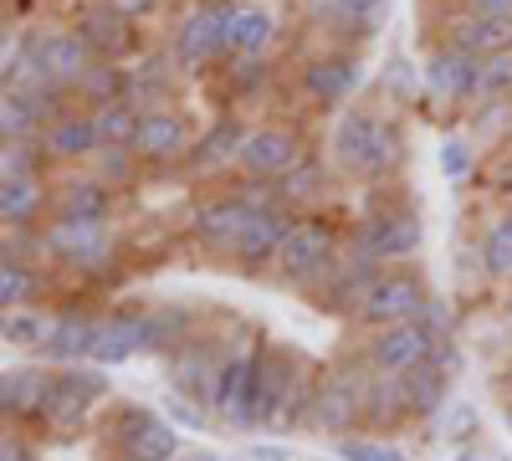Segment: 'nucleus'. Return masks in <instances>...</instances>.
<instances>
[{"instance_id": "obj_1", "label": "nucleus", "mask_w": 512, "mask_h": 461, "mask_svg": "<svg viewBox=\"0 0 512 461\" xmlns=\"http://www.w3.org/2000/svg\"><path fill=\"white\" fill-rule=\"evenodd\" d=\"M395 154H400V139H395V129L379 113L349 108L344 118H338V129H333L338 170H349V175H384L395 164Z\"/></svg>"}, {"instance_id": "obj_2", "label": "nucleus", "mask_w": 512, "mask_h": 461, "mask_svg": "<svg viewBox=\"0 0 512 461\" xmlns=\"http://www.w3.org/2000/svg\"><path fill=\"white\" fill-rule=\"evenodd\" d=\"M231 26H236L231 0H200L195 11H185V21L175 26V41H169L175 67H205L216 57H231Z\"/></svg>"}, {"instance_id": "obj_3", "label": "nucleus", "mask_w": 512, "mask_h": 461, "mask_svg": "<svg viewBox=\"0 0 512 461\" xmlns=\"http://www.w3.org/2000/svg\"><path fill=\"white\" fill-rule=\"evenodd\" d=\"M441 308H431L425 318L415 323H390V328H374V339H369V369L374 374H410L415 364L425 359H436V349L446 344L441 339Z\"/></svg>"}, {"instance_id": "obj_4", "label": "nucleus", "mask_w": 512, "mask_h": 461, "mask_svg": "<svg viewBox=\"0 0 512 461\" xmlns=\"http://www.w3.org/2000/svg\"><path fill=\"white\" fill-rule=\"evenodd\" d=\"M431 308L436 303H431V292H425L420 277H410V272H379L364 287V298L354 303V318H364L369 328H390V323H415Z\"/></svg>"}, {"instance_id": "obj_5", "label": "nucleus", "mask_w": 512, "mask_h": 461, "mask_svg": "<svg viewBox=\"0 0 512 461\" xmlns=\"http://www.w3.org/2000/svg\"><path fill=\"white\" fill-rule=\"evenodd\" d=\"M333 262H338V236H333V226L318 221V216L292 221V231H287V241H282V251H277L282 277L313 282V277H328Z\"/></svg>"}, {"instance_id": "obj_6", "label": "nucleus", "mask_w": 512, "mask_h": 461, "mask_svg": "<svg viewBox=\"0 0 512 461\" xmlns=\"http://www.w3.org/2000/svg\"><path fill=\"white\" fill-rule=\"evenodd\" d=\"M113 441H118V451L128 461H175V451H180L175 426H164L159 415L144 410V405H128L118 415V421H113Z\"/></svg>"}, {"instance_id": "obj_7", "label": "nucleus", "mask_w": 512, "mask_h": 461, "mask_svg": "<svg viewBox=\"0 0 512 461\" xmlns=\"http://www.w3.org/2000/svg\"><path fill=\"white\" fill-rule=\"evenodd\" d=\"M425 88H431L436 98L446 103H466L482 93V57L456 47V41H441V47L431 52V62H425Z\"/></svg>"}, {"instance_id": "obj_8", "label": "nucleus", "mask_w": 512, "mask_h": 461, "mask_svg": "<svg viewBox=\"0 0 512 461\" xmlns=\"http://www.w3.org/2000/svg\"><path fill=\"white\" fill-rule=\"evenodd\" d=\"M236 164H241L251 180H282L287 170L303 164V149H297V134L292 129H277V123H272V129H251L241 139Z\"/></svg>"}, {"instance_id": "obj_9", "label": "nucleus", "mask_w": 512, "mask_h": 461, "mask_svg": "<svg viewBox=\"0 0 512 461\" xmlns=\"http://www.w3.org/2000/svg\"><path fill=\"white\" fill-rule=\"evenodd\" d=\"M31 52H36V62H41L52 88H77V77L98 62L93 47L82 41V31H47V36L31 41Z\"/></svg>"}, {"instance_id": "obj_10", "label": "nucleus", "mask_w": 512, "mask_h": 461, "mask_svg": "<svg viewBox=\"0 0 512 461\" xmlns=\"http://www.w3.org/2000/svg\"><path fill=\"white\" fill-rule=\"evenodd\" d=\"M420 246V221L410 211H379L359 226V251L374 262H400Z\"/></svg>"}, {"instance_id": "obj_11", "label": "nucleus", "mask_w": 512, "mask_h": 461, "mask_svg": "<svg viewBox=\"0 0 512 461\" xmlns=\"http://www.w3.org/2000/svg\"><path fill=\"white\" fill-rule=\"evenodd\" d=\"M256 380H262V359L256 354H231L216 374V405L236 426H256Z\"/></svg>"}, {"instance_id": "obj_12", "label": "nucleus", "mask_w": 512, "mask_h": 461, "mask_svg": "<svg viewBox=\"0 0 512 461\" xmlns=\"http://www.w3.org/2000/svg\"><path fill=\"white\" fill-rule=\"evenodd\" d=\"M359 57L349 52H333V57H318L303 67V93L318 103V108H338V103H349V93L359 88Z\"/></svg>"}, {"instance_id": "obj_13", "label": "nucleus", "mask_w": 512, "mask_h": 461, "mask_svg": "<svg viewBox=\"0 0 512 461\" xmlns=\"http://www.w3.org/2000/svg\"><path fill=\"white\" fill-rule=\"evenodd\" d=\"M41 241H47V251H52V257H62V262H98L113 236L93 216H57L52 231L41 236Z\"/></svg>"}, {"instance_id": "obj_14", "label": "nucleus", "mask_w": 512, "mask_h": 461, "mask_svg": "<svg viewBox=\"0 0 512 461\" xmlns=\"http://www.w3.org/2000/svg\"><path fill=\"white\" fill-rule=\"evenodd\" d=\"M149 339V313H108L93 323V364H123Z\"/></svg>"}, {"instance_id": "obj_15", "label": "nucleus", "mask_w": 512, "mask_h": 461, "mask_svg": "<svg viewBox=\"0 0 512 461\" xmlns=\"http://www.w3.org/2000/svg\"><path fill=\"white\" fill-rule=\"evenodd\" d=\"M190 154V134L175 113H144L139 118V134H134V159H149V164H169V159H185Z\"/></svg>"}, {"instance_id": "obj_16", "label": "nucleus", "mask_w": 512, "mask_h": 461, "mask_svg": "<svg viewBox=\"0 0 512 461\" xmlns=\"http://www.w3.org/2000/svg\"><path fill=\"white\" fill-rule=\"evenodd\" d=\"M287 231H292V221H287V211L282 205H267V211H256L251 216V226L236 236V262H246V267H267V262H277V251H282V241H287Z\"/></svg>"}, {"instance_id": "obj_17", "label": "nucleus", "mask_w": 512, "mask_h": 461, "mask_svg": "<svg viewBox=\"0 0 512 461\" xmlns=\"http://www.w3.org/2000/svg\"><path fill=\"white\" fill-rule=\"evenodd\" d=\"M98 390H103V385L93 380V374L62 369V374H52L47 400H41V415H47L52 426H72V421H82V410L98 400Z\"/></svg>"}, {"instance_id": "obj_18", "label": "nucleus", "mask_w": 512, "mask_h": 461, "mask_svg": "<svg viewBox=\"0 0 512 461\" xmlns=\"http://www.w3.org/2000/svg\"><path fill=\"white\" fill-rule=\"evenodd\" d=\"M456 47L477 52V57H497V52H512V16H487V11H461L451 21V36Z\"/></svg>"}, {"instance_id": "obj_19", "label": "nucleus", "mask_w": 512, "mask_h": 461, "mask_svg": "<svg viewBox=\"0 0 512 461\" xmlns=\"http://www.w3.org/2000/svg\"><path fill=\"white\" fill-rule=\"evenodd\" d=\"M103 139H98V123L93 113L82 118V113H62L47 123V134H41V154L47 159H82V154H93Z\"/></svg>"}, {"instance_id": "obj_20", "label": "nucleus", "mask_w": 512, "mask_h": 461, "mask_svg": "<svg viewBox=\"0 0 512 461\" xmlns=\"http://www.w3.org/2000/svg\"><path fill=\"white\" fill-rule=\"evenodd\" d=\"M354 415H364V390L354 385V380H328L323 390H313V421L318 426H328V431H344Z\"/></svg>"}, {"instance_id": "obj_21", "label": "nucleus", "mask_w": 512, "mask_h": 461, "mask_svg": "<svg viewBox=\"0 0 512 461\" xmlns=\"http://www.w3.org/2000/svg\"><path fill=\"white\" fill-rule=\"evenodd\" d=\"M41 118H57L52 108V93H11L6 88V103H0V134L6 139H31L41 129Z\"/></svg>"}, {"instance_id": "obj_22", "label": "nucleus", "mask_w": 512, "mask_h": 461, "mask_svg": "<svg viewBox=\"0 0 512 461\" xmlns=\"http://www.w3.org/2000/svg\"><path fill=\"white\" fill-rule=\"evenodd\" d=\"M93 323L98 318H82V313H62L52 318V333H47V359L57 364H77V359H93Z\"/></svg>"}, {"instance_id": "obj_23", "label": "nucleus", "mask_w": 512, "mask_h": 461, "mask_svg": "<svg viewBox=\"0 0 512 461\" xmlns=\"http://www.w3.org/2000/svg\"><path fill=\"white\" fill-rule=\"evenodd\" d=\"M277 31V16L267 6H236V26H231V57H256L267 52V41Z\"/></svg>"}, {"instance_id": "obj_24", "label": "nucleus", "mask_w": 512, "mask_h": 461, "mask_svg": "<svg viewBox=\"0 0 512 461\" xmlns=\"http://www.w3.org/2000/svg\"><path fill=\"white\" fill-rule=\"evenodd\" d=\"M139 108L128 103V98H113V103H103L98 113H93V123H98V139H103V149H128L134 154V134H139Z\"/></svg>"}, {"instance_id": "obj_25", "label": "nucleus", "mask_w": 512, "mask_h": 461, "mask_svg": "<svg viewBox=\"0 0 512 461\" xmlns=\"http://www.w3.org/2000/svg\"><path fill=\"white\" fill-rule=\"evenodd\" d=\"M308 11L323 21V26H338V31H374L379 26V0H308Z\"/></svg>"}, {"instance_id": "obj_26", "label": "nucleus", "mask_w": 512, "mask_h": 461, "mask_svg": "<svg viewBox=\"0 0 512 461\" xmlns=\"http://www.w3.org/2000/svg\"><path fill=\"white\" fill-rule=\"evenodd\" d=\"M405 415V390H400V374H374L364 385V421L369 426H390Z\"/></svg>"}, {"instance_id": "obj_27", "label": "nucleus", "mask_w": 512, "mask_h": 461, "mask_svg": "<svg viewBox=\"0 0 512 461\" xmlns=\"http://www.w3.org/2000/svg\"><path fill=\"white\" fill-rule=\"evenodd\" d=\"M77 31H82V41H88V47H93V57H113V52H123V41H128V31H123V16L118 11H93V16H82L77 21Z\"/></svg>"}, {"instance_id": "obj_28", "label": "nucleus", "mask_w": 512, "mask_h": 461, "mask_svg": "<svg viewBox=\"0 0 512 461\" xmlns=\"http://www.w3.org/2000/svg\"><path fill=\"white\" fill-rule=\"evenodd\" d=\"M36 211H41V180H36V175H11V180H0V216H6V226L31 221Z\"/></svg>"}, {"instance_id": "obj_29", "label": "nucleus", "mask_w": 512, "mask_h": 461, "mask_svg": "<svg viewBox=\"0 0 512 461\" xmlns=\"http://www.w3.org/2000/svg\"><path fill=\"white\" fill-rule=\"evenodd\" d=\"M72 93H77V98H88L93 108H103V103H113V98H123V93H128V77H123L113 62H103V57H98L88 72L77 77V88H72Z\"/></svg>"}, {"instance_id": "obj_30", "label": "nucleus", "mask_w": 512, "mask_h": 461, "mask_svg": "<svg viewBox=\"0 0 512 461\" xmlns=\"http://www.w3.org/2000/svg\"><path fill=\"white\" fill-rule=\"evenodd\" d=\"M482 267L487 277H512V211L482 231Z\"/></svg>"}, {"instance_id": "obj_31", "label": "nucleus", "mask_w": 512, "mask_h": 461, "mask_svg": "<svg viewBox=\"0 0 512 461\" xmlns=\"http://www.w3.org/2000/svg\"><path fill=\"white\" fill-rule=\"evenodd\" d=\"M103 211H108V180H72V185H62V216L103 221Z\"/></svg>"}, {"instance_id": "obj_32", "label": "nucleus", "mask_w": 512, "mask_h": 461, "mask_svg": "<svg viewBox=\"0 0 512 461\" xmlns=\"http://www.w3.org/2000/svg\"><path fill=\"white\" fill-rule=\"evenodd\" d=\"M47 374H36V369H11L6 374V400H0V405H6V415H16V410H41V400H47Z\"/></svg>"}, {"instance_id": "obj_33", "label": "nucleus", "mask_w": 512, "mask_h": 461, "mask_svg": "<svg viewBox=\"0 0 512 461\" xmlns=\"http://www.w3.org/2000/svg\"><path fill=\"white\" fill-rule=\"evenodd\" d=\"M333 451H338V461H410L400 446L379 441V436H338Z\"/></svg>"}, {"instance_id": "obj_34", "label": "nucleus", "mask_w": 512, "mask_h": 461, "mask_svg": "<svg viewBox=\"0 0 512 461\" xmlns=\"http://www.w3.org/2000/svg\"><path fill=\"white\" fill-rule=\"evenodd\" d=\"M47 333H52V318H36V313H21V308H11V313H6V344H21V349H47Z\"/></svg>"}, {"instance_id": "obj_35", "label": "nucleus", "mask_w": 512, "mask_h": 461, "mask_svg": "<svg viewBox=\"0 0 512 461\" xmlns=\"http://www.w3.org/2000/svg\"><path fill=\"white\" fill-rule=\"evenodd\" d=\"M241 129H236V123H216V129H210V139L195 149V164H200V170H210V164H221L226 154H241Z\"/></svg>"}, {"instance_id": "obj_36", "label": "nucleus", "mask_w": 512, "mask_h": 461, "mask_svg": "<svg viewBox=\"0 0 512 461\" xmlns=\"http://www.w3.org/2000/svg\"><path fill=\"white\" fill-rule=\"evenodd\" d=\"M31 287H36L31 267H26V262H16V257H6V267H0V303H6V313H11V308H21V303L31 298Z\"/></svg>"}, {"instance_id": "obj_37", "label": "nucleus", "mask_w": 512, "mask_h": 461, "mask_svg": "<svg viewBox=\"0 0 512 461\" xmlns=\"http://www.w3.org/2000/svg\"><path fill=\"white\" fill-rule=\"evenodd\" d=\"M36 144L31 139H6V154H0V180H11V175H36Z\"/></svg>"}, {"instance_id": "obj_38", "label": "nucleus", "mask_w": 512, "mask_h": 461, "mask_svg": "<svg viewBox=\"0 0 512 461\" xmlns=\"http://www.w3.org/2000/svg\"><path fill=\"white\" fill-rule=\"evenodd\" d=\"M512 93V52L482 57V98H502Z\"/></svg>"}, {"instance_id": "obj_39", "label": "nucleus", "mask_w": 512, "mask_h": 461, "mask_svg": "<svg viewBox=\"0 0 512 461\" xmlns=\"http://www.w3.org/2000/svg\"><path fill=\"white\" fill-rule=\"evenodd\" d=\"M185 328V313H175V308H164V313H149V339H144V349H154V354H164L169 344H175V333Z\"/></svg>"}, {"instance_id": "obj_40", "label": "nucleus", "mask_w": 512, "mask_h": 461, "mask_svg": "<svg viewBox=\"0 0 512 461\" xmlns=\"http://www.w3.org/2000/svg\"><path fill=\"white\" fill-rule=\"evenodd\" d=\"M313 185H318V170H313V164H297V170H287V175L277 180V195H282V200H308Z\"/></svg>"}, {"instance_id": "obj_41", "label": "nucleus", "mask_w": 512, "mask_h": 461, "mask_svg": "<svg viewBox=\"0 0 512 461\" xmlns=\"http://www.w3.org/2000/svg\"><path fill=\"white\" fill-rule=\"evenodd\" d=\"M441 164H446V175H451V180H461V175H466V164H472V154H466V144H446V149H441Z\"/></svg>"}, {"instance_id": "obj_42", "label": "nucleus", "mask_w": 512, "mask_h": 461, "mask_svg": "<svg viewBox=\"0 0 512 461\" xmlns=\"http://www.w3.org/2000/svg\"><path fill=\"white\" fill-rule=\"evenodd\" d=\"M108 11H118L123 21H134V16H144V11H154V0H103Z\"/></svg>"}, {"instance_id": "obj_43", "label": "nucleus", "mask_w": 512, "mask_h": 461, "mask_svg": "<svg viewBox=\"0 0 512 461\" xmlns=\"http://www.w3.org/2000/svg\"><path fill=\"white\" fill-rule=\"evenodd\" d=\"M466 11H487V16H512V0H461Z\"/></svg>"}, {"instance_id": "obj_44", "label": "nucleus", "mask_w": 512, "mask_h": 461, "mask_svg": "<svg viewBox=\"0 0 512 461\" xmlns=\"http://www.w3.org/2000/svg\"><path fill=\"white\" fill-rule=\"evenodd\" d=\"M251 461H292L282 446H251Z\"/></svg>"}, {"instance_id": "obj_45", "label": "nucleus", "mask_w": 512, "mask_h": 461, "mask_svg": "<svg viewBox=\"0 0 512 461\" xmlns=\"http://www.w3.org/2000/svg\"><path fill=\"white\" fill-rule=\"evenodd\" d=\"M0 461H26V451H21V441H16V436L0 441Z\"/></svg>"}, {"instance_id": "obj_46", "label": "nucleus", "mask_w": 512, "mask_h": 461, "mask_svg": "<svg viewBox=\"0 0 512 461\" xmlns=\"http://www.w3.org/2000/svg\"><path fill=\"white\" fill-rule=\"evenodd\" d=\"M185 461H226V456H216V451H190Z\"/></svg>"}, {"instance_id": "obj_47", "label": "nucleus", "mask_w": 512, "mask_h": 461, "mask_svg": "<svg viewBox=\"0 0 512 461\" xmlns=\"http://www.w3.org/2000/svg\"><path fill=\"white\" fill-rule=\"evenodd\" d=\"M451 461H487V456H472V451H461V456H451Z\"/></svg>"}]
</instances>
